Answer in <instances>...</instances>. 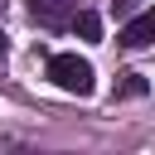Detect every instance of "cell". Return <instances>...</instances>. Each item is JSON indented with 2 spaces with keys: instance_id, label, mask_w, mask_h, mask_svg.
<instances>
[{
  "instance_id": "cell-6",
  "label": "cell",
  "mask_w": 155,
  "mask_h": 155,
  "mask_svg": "<svg viewBox=\"0 0 155 155\" xmlns=\"http://www.w3.org/2000/svg\"><path fill=\"white\" fill-rule=\"evenodd\" d=\"M5 48H10V39H5V29H0V58H5Z\"/></svg>"
},
{
  "instance_id": "cell-3",
  "label": "cell",
  "mask_w": 155,
  "mask_h": 155,
  "mask_svg": "<svg viewBox=\"0 0 155 155\" xmlns=\"http://www.w3.org/2000/svg\"><path fill=\"white\" fill-rule=\"evenodd\" d=\"M68 24H73V34H82V39H102V19H97V10H78Z\"/></svg>"
},
{
  "instance_id": "cell-1",
  "label": "cell",
  "mask_w": 155,
  "mask_h": 155,
  "mask_svg": "<svg viewBox=\"0 0 155 155\" xmlns=\"http://www.w3.org/2000/svg\"><path fill=\"white\" fill-rule=\"evenodd\" d=\"M48 82H53L58 92H68V97H92V87H97L92 63L78 58V53H53V58H48Z\"/></svg>"
},
{
  "instance_id": "cell-5",
  "label": "cell",
  "mask_w": 155,
  "mask_h": 155,
  "mask_svg": "<svg viewBox=\"0 0 155 155\" xmlns=\"http://www.w3.org/2000/svg\"><path fill=\"white\" fill-rule=\"evenodd\" d=\"M136 5H140V0H116V10H121V15H131Z\"/></svg>"
},
{
  "instance_id": "cell-2",
  "label": "cell",
  "mask_w": 155,
  "mask_h": 155,
  "mask_svg": "<svg viewBox=\"0 0 155 155\" xmlns=\"http://www.w3.org/2000/svg\"><path fill=\"white\" fill-rule=\"evenodd\" d=\"M121 44H126V48H145V44H155V10H145V15L126 19V29H121Z\"/></svg>"
},
{
  "instance_id": "cell-4",
  "label": "cell",
  "mask_w": 155,
  "mask_h": 155,
  "mask_svg": "<svg viewBox=\"0 0 155 155\" xmlns=\"http://www.w3.org/2000/svg\"><path fill=\"white\" fill-rule=\"evenodd\" d=\"M140 92H145L140 78H126V82H121V97H140Z\"/></svg>"
}]
</instances>
